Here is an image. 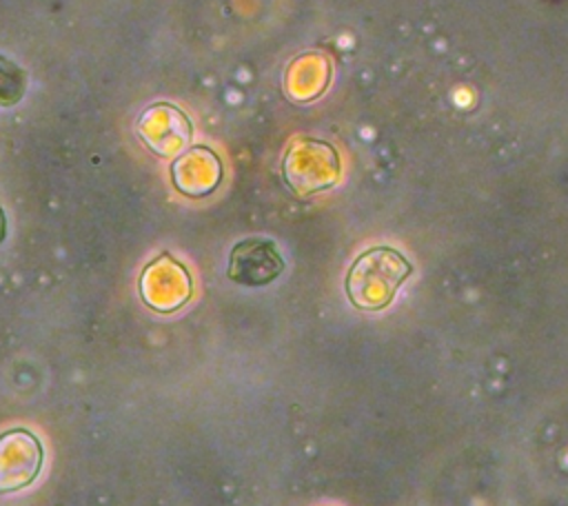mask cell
Returning <instances> with one entry per match:
<instances>
[{"mask_svg": "<svg viewBox=\"0 0 568 506\" xmlns=\"http://www.w3.org/2000/svg\"><path fill=\"white\" fill-rule=\"evenodd\" d=\"M413 273V264L390 246H373L355 257L346 273V295L362 311H379L390 304L397 289Z\"/></svg>", "mask_w": 568, "mask_h": 506, "instance_id": "obj_1", "label": "cell"}, {"mask_svg": "<svg viewBox=\"0 0 568 506\" xmlns=\"http://www.w3.org/2000/svg\"><path fill=\"white\" fill-rule=\"evenodd\" d=\"M44 451L40 439L27 428L0 435V493L29 486L42 468Z\"/></svg>", "mask_w": 568, "mask_h": 506, "instance_id": "obj_2", "label": "cell"}, {"mask_svg": "<svg viewBox=\"0 0 568 506\" xmlns=\"http://www.w3.org/2000/svg\"><path fill=\"white\" fill-rule=\"evenodd\" d=\"M140 293L151 308L169 313L189 300L191 277L180 262L169 253H162L144 269L140 277Z\"/></svg>", "mask_w": 568, "mask_h": 506, "instance_id": "obj_3", "label": "cell"}, {"mask_svg": "<svg viewBox=\"0 0 568 506\" xmlns=\"http://www.w3.org/2000/svg\"><path fill=\"white\" fill-rule=\"evenodd\" d=\"M284 269L275 244L264 237H246L231 249L226 275L244 286H264Z\"/></svg>", "mask_w": 568, "mask_h": 506, "instance_id": "obj_4", "label": "cell"}, {"mask_svg": "<svg viewBox=\"0 0 568 506\" xmlns=\"http://www.w3.org/2000/svg\"><path fill=\"white\" fill-rule=\"evenodd\" d=\"M171 173H173L175 186L182 193L197 198V195L211 193L217 186L222 178V166L215 153H211L204 146H197L184 153L180 160H175L171 166Z\"/></svg>", "mask_w": 568, "mask_h": 506, "instance_id": "obj_5", "label": "cell"}, {"mask_svg": "<svg viewBox=\"0 0 568 506\" xmlns=\"http://www.w3.org/2000/svg\"><path fill=\"white\" fill-rule=\"evenodd\" d=\"M160 104V113H162V126L158 122H153L146 113L140 115L138 120V133L142 138V142L153 151V153H160V155H169L173 153V146H171V140L166 135V131H182V133H191V124H189V118L175 109L173 104L169 102H158Z\"/></svg>", "mask_w": 568, "mask_h": 506, "instance_id": "obj_6", "label": "cell"}, {"mask_svg": "<svg viewBox=\"0 0 568 506\" xmlns=\"http://www.w3.org/2000/svg\"><path fill=\"white\" fill-rule=\"evenodd\" d=\"M27 78L22 67L0 53V107H11L22 100Z\"/></svg>", "mask_w": 568, "mask_h": 506, "instance_id": "obj_7", "label": "cell"}, {"mask_svg": "<svg viewBox=\"0 0 568 506\" xmlns=\"http://www.w3.org/2000/svg\"><path fill=\"white\" fill-rule=\"evenodd\" d=\"M4 233H7V220H4V211L0 209V242L4 240Z\"/></svg>", "mask_w": 568, "mask_h": 506, "instance_id": "obj_8", "label": "cell"}]
</instances>
